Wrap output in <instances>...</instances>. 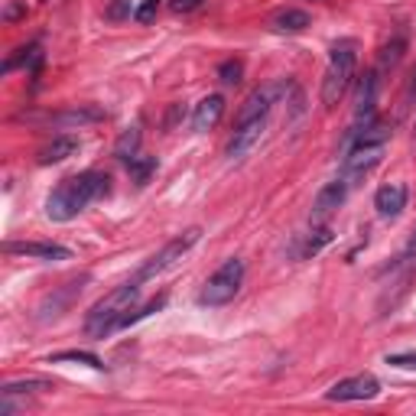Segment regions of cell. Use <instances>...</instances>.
Instances as JSON below:
<instances>
[{
  "mask_svg": "<svg viewBox=\"0 0 416 416\" xmlns=\"http://www.w3.org/2000/svg\"><path fill=\"white\" fill-rule=\"evenodd\" d=\"M264 134H267V118L250 120V124L238 127V130H234V137H231V143H228V159L248 157L250 150H254L260 140H264Z\"/></svg>",
  "mask_w": 416,
  "mask_h": 416,
  "instance_id": "obj_12",
  "label": "cell"
},
{
  "mask_svg": "<svg viewBox=\"0 0 416 416\" xmlns=\"http://www.w3.org/2000/svg\"><path fill=\"white\" fill-rule=\"evenodd\" d=\"M198 238H202V228H186L182 234H176L173 241H166V244H163V248H159L157 254H153V257H150L147 264L137 270V277H134V280H137V283H147V280L166 273L169 267H176L179 260L186 257L189 250L198 244Z\"/></svg>",
  "mask_w": 416,
  "mask_h": 416,
  "instance_id": "obj_5",
  "label": "cell"
},
{
  "mask_svg": "<svg viewBox=\"0 0 416 416\" xmlns=\"http://www.w3.org/2000/svg\"><path fill=\"white\" fill-rule=\"evenodd\" d=\"M79 140L75 137H56L52 143H46V147L40 150V157H36V163L40 166H52V163H62V159H69L79 153Z\"/></svg>",
  "mask_w": 416,
  "mask_h": 416,
  "instance_id": "obj_15",
  "label": "cell"
},
{
  "mask_svg": "<svg viewBox=\"0 0 416 416\" xmlns=\"http://www.w3.org/2000/svg\"><path fill=\"white\" fill-rule=\"evenodd\" d=\"M7 254H20V257H33V260H69L72 250L62 248V244H42V241H7L3 244Z\"/></svg>",
  "mask_w": 416,
  "mask_h": 416,
  "instance_id": "obj_11",
  "label": "cell"
},
{
  "mask_svg": "<svg viewBox=\"0 0 416 416\" xmlns=\"http://www.w3.org/2000/svg\"><path fill=\"white\" fill-rule=\"evenodd\" d=\"M101 118H104V111H98V108H72L49 120L56 127H85V124H95V120H101Z\"/></svg>",
  "mask_w": 416,
  "mask_h": 416,
  "instance_id": "obj_16",
  "label": "cell"
},
{
  "mask_svg": "<svg viewBox=\"0 0 416 416\" xmlns=\"http://www.w3.org/2000/svg\"><path fill=\"white\" fill-rule=\"evenodd\" d=\"M140 299V283L130 280L124 287L111 289L104 299H98L95 306L88 309V319H85V328H88L91 338H108L111 332L118 328H127V316L134 312Z\"/></svg>",
  "mask_w": 416,
  "mask_h": 416,
  "instance_id": "obj_2",
  "label": "cell"
},
{
  "mask_svg": "<svg viewBox=\"0 0 416 416\" xmlns=\"http://www.w3.org/2000/svg\"><path fill=\"white\" fill-rule=\"evenodd\" d=\"M244 260L241 257H228L225 264H221L211 277L205 280V287L198 289V306H228L231 299L241 293V287H244Z\"/></svg>",
  "mask_w": 416,
  "mask_h": 416,
  "instance_id": "obj_4",
  "label": "cell"
},
{
  "mask_svg": "<svg viewBox=\"0 0 416 416\" xmlns=\"http://www.w3.org/2000/svg\"><path fill=\"white\" fill-rule=\"evenodd\" d=\"M277 95H280V85H264V88H254L244 98V104L238 108V118H234V130L250 124V120H260L267 118L270 108L277 104Z\"/></svg>",
  "mask_w": 416,
  "mask_h": 416,
  "instance_id": "obj_8",
  "label": "cell"
},
{
  "mask_svg": "<svg viewBox=\"0 0 416 416\" xmlns=\"http://www.w3.org/2000/svg\"><path fill=\"white\" fill-rule=\"evenodd\" d=\"M127 169H130V176H134V182H137V186H147L150 176L157 173V157H137V159H130Z\"/></svg>",
  "mask_w": 416,
  "mask_h": 416,
  "instance_id": "obj_20",
  "label": "cell"
},
{
  "mask_svg": "<svg viewBox=\"0 0 416 416\" xmlns=\"http://www.w3.org/2000/svg\"><path fill=\"white\" fill-rule=\"evenodd\" d=\"M309 23H312L309 20V13L293 10V7H289V10H280L277 17L270 20V26H273L277 33H299V30H306Z\"/></svg>",
  "mask_w": 416,
  "mask_h": 416,
  "instance_id": "obj_17",
  "label": "cell"
},
{
  "mask_svg": "<svg viewBox=\"0 0 416 416\" xmlns=\"http://www.w3.org/2000/svg\"><path fill=\"white\" fill-rule=\"evenodd\" d=\"M355 65H358V52L351 40H342L332 46V56H328V69L322 75V104L326 108H335L338 101L345 98V91L351 88V79H355Z\"/></svg>",
  "mask_w": 416,
  "mask_h": 416,
  "instance_id": "obj_3",
  "label": "cell"
},
{
  "mask_svg": "<svg viewBox=\"0 0 416 416\" xmlns=\"http://www.w3.org/2000/svg\"><path fill=\"white\" fill-rule=\"evenodd\" d=\"M410 257H416V231H413V238L406 241V248H403V254H400V260H410Z\"/></svg>",
  "mask_w": 416,
  "mask_h": 416,
  "instance_id": "obj_28",
  "label": "cell"
},
{
  "mask_svg": "<svg viewBox=\"0 0 416 416\" xmlns=\"http://www.w3.org/2000/svg\"><path fill=\"white\" fill-rule=\"evenodd\" d=\"M198 3H202V0H169V7H173L176 13H189V10H195Z\"/></svg>",
  "mask_w": 416,
  "mask_h": 416,
  "instance_id": "obj_27",
  "label": "cell"
},
{
  "mask_svg": "<svg viewBox=\"0 0 416 416\" xmlns=\"http://www.w3.org/2000/svg\"><path fill=\"white\" fill-rule=\"evenodd\" d=\"M59 361H75V365H88L95 371H104V361L98 355H91V351H59V355H49V365H59Z\"/></svg>",
  "mask_w": 416,
  "mask_h": 416,
  "instance_id": "obj_19",
  "label": "cell"
},
{
  "mask_svg": "<svg viewBox=\"0 0 416 416\" xmlns=\"http://www.w3.org/2000/svg\"><path fill=\"white\" fill-rule=\"evenodd\" d=\"M403 49H406V42L403 40H394L390 46H384V52H381V69H394L397 62H400V56H403Z\"/></svg>",
  "mask_w": 416,
  "mask_h": 416,
  "instance_id": "obj_24",
  "label": "cell"
},
{
  "mask_svg": "<svg viewBox=\"0 0 416 416\" xmlns=\"http://www.w3.org/2000/svg\"><path fill=\"white\" fill-rule=\"evenodd\" d=\"M157 10H159V0H143L137 10H134V20H137V23H153Z\"/></svg>",
  "mask_w": 416,
  "mask_h": 416,
  "instance_id": "obj_25",
  "label": "cell"
},
{
  "mask_svg": "<svg viewBox=\"0 0 416 416\" xmlns=\"http://www.w3.org/2000/svg\"><path fill=\"white\" fill-rule=\"evenodd\" d=\"M384 150H387V143H358V147H351L345 153V159H342V176H345L351 186H358V182L381 163Z\"/></svg>",
  "mask_w": 416,
  "mask_h": 416,
  "instance_id": "obj_6",
  "label": "cell"
},
{
  "mask_svg": "<svg viewBox=\"0 0 416 416\" xmlns=\"http://www.w3.org/2000/svg\"><path fill=\"white\" fill-rule=\"evenodd\" d=\"M374 208H377L381 218L394 221L406 208V186L403 182H387V186H381L377 189V195H374Z\"/></svg>",
  "mask_w": 416,
  "mask_h": 416,
  "instance_id": "obj_13",
  "label": "cell"
},
{
  "mask_svg": "<svg viewBox=\"0 0 416 416\" xmlns=\"http://www.w3.org/2000/svg\"><path fill=\"white\" fill-rule=\"evenodd\" d=\"M381 394V381L374 374H355L328 387L326 400L332 403H355V400H374Z\"/></svg>",
  "mask_w": 416,
  "mask_h": 416,
  "instance_id": "obj_7",
  "label": "cell"
},
{
  "mask_svg": "<svg viewBox=\"0 0 416 416\" xmlns=\"http://www.w3.org/2000/svg\"><path fill=\"white\" fill-rule=\"evenodd\" d=\"M108 182L111 179L98 169H85V173H75V176L62 179L59 186L52 189V195L46 198V215L52 221H72L79 211L101 198L108 192Z\"/></svg>",
  "mask_w": 416,
  "mask_h": 416,
  "instance_id": "obj_1",
  "label": "cell"
},
{
  "mask_svg": "<svg viewBox=\"0 0 416 416\" xmlns=\"http://www.w3.org/2000/svg\"><path fill=\"white\" fill-rule=\"evenodd\" d=\"M377 111V72H367L365 79L358 81V98H355V124L351 127H365L374 120Z\"/></svg>",
  "mask_w": 416,
  "mask_h": 416,
  "instance_id": "obj_10",
  "label": "cell"
},
{
  "mask_svg": "<svg viewBox=\"0 0 416 416\" xmlns=\"http://www.w3.org/2000/svg\"><path fill=\"white\" fill-rule=\"evenodd\" d=\"M326 244H332V231L328 228H316L312 234L306 238V248H303V257H316L319 250L326 248Z\"/></svg>",
  "mask_w": 416,
  "mask_h": 416,
  "instance_id": "obj_22",
  "label": "cell"
},
{
  "mask_svg": "<svg viewBox=\"0 0 416 416\" xmlns=\"http://www.w3.org/2000/svg\"><path fill=\"white\" fill-rule=\"evenodd\" d=\"M33 390H49V384H46V381H40V377H26V381H10V384L3 387L0 394L17 397V394H33Z\"/></svg>",
  "mask_w": 416,
  "mask_h": 416,
  "instance_id": "obj_21",
  "label": "cell"
},
{
  "mask_svg": "<svg viewBox=\"0 0 416 416\" xmlns=\"http://www.w3.org/2000/svg\"><path fill=\"white\" fill-rule=\"evenodd\" d=\"M348 192H351V182H348L345 176L332 179L328 186H322V189H319L316 202H312V225H322V221H326L328 215L335 211V208H342V205H345Z\"/></svg>",
  "mask_w": 416,
  "mask_h": 416,
  "instance_id": "obj_9",
  "label": "cell"
},
{
  "mask_svg": "<svg viewBox=\"0 0 416 416\" xmlns=\"http://www.w3.org/2000/svg\"><path fill=\"white\" fill-rule=\"evenodd\" d=\"M241 75H244V65H241L238 59H228L218 65V79L225 81V85H238Z\"/></svg>",
  "mask_w": 416,
  "mask_h": 416,
  "instance_id": "obj_23",
  "label": "cell"
},
{
  "mask_svg": "<svg viewBox=\"0 0 416 416\" xmlns=\"http://www.w3.org/2000/svg\"><path fill=\"white\" fill-rule=\"evenodd\" d=\"M387 365L403 367V371H416V355H387Z\"/></svg>",
  "mask_w": 416,
  "mask_h": 416,
  "instance_id": "obj_26",
  "label": "cell"
},
{
  "mask_svg": "<svg viewBox=\"0 0 416 416\" xmlns=\"http://www.w3.org/2000/svg\"><path fill=\"white\" fill-rule=\"evenodd\" d=\"M221 114H225V98H221V95H208V98H202L195 104V111H192V127H195L198 134H205V130H211L218 124Z\"/></svg>",
  "mask_w": 416,
  "mask_h": 416,
  "instance_id": "obj_14",
  "label": "cell"
},
{
  "mask_svg": "<svg viewBox=\"0 0 416 416\" xmlns=\"http://www.w3.org/2000/svg\"><path fill=\"white\" fill-rule=\"evenodd\" d=\"M137 150H140V127H127L120 134L118 143H114V157H118L120 163H130V159L140 157Z\"/></svg>",
  "mask_w": 416,
  "mask_h": 416,
  "instance_id": "obj_18",
  "label": "cell"
},
{
  "mask_svg": "<svg viewBox=\"0 0 416 416\" xmlns=\"http://www.w3.org/2000/svg\"><path fill=\"white\" fill-rule=\"evenodd\" d=\"M413 143H416V124H413Z\"/></svg>",
  "mask_w": 416,
  "mask_h": 416,
  "instance_id": "obj_29",
  "label": "cell"
}]
</instances>
